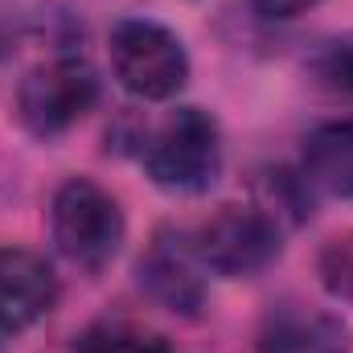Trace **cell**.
Here are the masks:
<instances>
[{
  "mask_svg": "<svg viewBox=\"0 0 353 353\" xmlns=\"http://www.w3.org/2000/svg\"><path fill=\"white\" fill-rule=\"evenodd\" d=\"M144 169L152 185L169 193H201L222 173V132L218 119L201 107H176L173 115L148 136Z\"/></svg>",
  "mask_w": 353,
  "mask_h": 353,
  "instance_id": "6da1fadb",
  "label": "cell"
},
{
  "mask_svg": "<svg viewBox=\"0 0 353 353\" xmlns=\"http://www.w3.org/2000/svg\"><path fill=\"white\" fill-rule=\"evenodd\" d=\"M111 70L136 99H173L189 79V54L173 29L148 17H123L111 29Z\"/></svg>",
  "mask_w": 353,
  "mask_h": 353,
  "instance_id": "7a4b0ae2",
  "label": "cell"
},
{
  "mask_svg": "<svg viewBox=\"0 0 353 353\" xmlns=\"http://www.w3.org/2000/svg\"><path fill=\"white\" fill-rule=\"evenodd\" d=\"M50 230L58 251L70 263L99 271L115 259L123 243V214L107 189H99L87 176H70L50 205Z\"/></svg>",
  "mask_w": 353,
  "mask_h": 353,
  "instance_id": "3957f363",
  "label": "cell"
},
{
  "mask_svg": "<svg viewBox=\"0 0 353 353\" xmlns=\"http://www.w3.org/2000/svg\"><path fill=\"white\" fill-rule=\"evenodd\" d=\"M99 99V79L83 58L74 54H62V58H50L41 66H33L21 90H17V111H21V123L37 136V140H54L62 136L66 128H74Z\"/></svg>",
  "mask_w": 353,
  "mask_h": 353,
  "instance_id": "277c9868",
  "label": "cell"
},
{
  "mask_svg": "<svg viewBox=\"0 0 353 353\" xmlns=\"http://www.w3.org/2000/svg\"><path fill=\"white\" fill-rule=\"evenodd\" d=\"M197 259L230 279L259 275L279 259V222L259 205H222L193 239Z\"/></svg>",
  "mask_w": 353,
  "mask_h": 353,
  "instance_id": "5b68a950",
  "label": "cell"
},
{
  "mask_svg": "<svg viewBox=\"0 0 353 353\" xmlns=\"http://www.w3.org/2000/svg\"><path fill=\"white\" fill-rule=\"evenodd\" d=\"M58 304V275L37 251L0 247V329L25 333Z\"/></svg>",
  "mask_w": 353,
  "mask_h": 353,
  "instance_id": "8992f818",
  "label": "cell"
},
{
  "mask_svg": "<svg viewBox=\"0 0 353 353\" xmlns=\"http://www.w3.org/2000/svg\"><path fill=\"white\" fill-rule=\"evenodd\" d=\"M197 251L185 247L181 239H169V234H157L152 247L144 251V259L136 267L140 275V288L169 312H181V316H193L201 304H205V283L197 275Z\"/></svg>",
  "mask_w": 353,
  "mask_h": 353,
  "instance_id": "52a82bcc",
  "label": "cell"
},
{
  "mask_svg": "<svg viewBox=\"0 0 353 353\" xmlns=\"http://www.w3.org/2000/svg\"><path fill=\"white\" fill-rule=\"evenodd\" d=\"M300 181L329 197H353V119H329L304 136Z\"/></svg>",
  "mask_w": 353,
  "mask_h": 353,
  "instance_id": "ba28073f",
  "label": "cell"
},
{
  "mask_svg": "<svg viewBox=\"0 0 353 353\" xmlns=\"http://www.w3.org/2000/svg\"><path fill=\"white\" fill-rule=\"evenodd\" d=\"M259 353H345V329L329 312L279 304L259 329Z\"/></svg>",
  "mask_w": 353,
  "mask_h": 353,
  "instance_id": "9c48e42d",
  "label": "cell"
},
{
  "mask_svg": "<svg viewBox=\"0 0 353 353\" xmlns=\"http://www.w3.org/2000/svg\"><path fill=\"white\" fill-rule=\"evenodd\" d=\"M79 353H169L165 337L136 329V325H94Z\"/></svg>",
  "mask_w": 353,
  "mask_h": 353,
  "instance_id": "30bf717a",
  "label": "cell"
},
{
  "mask_svg": "<svg viewBox=\"0 0 353 353\" xmlns=\"http://www.w3.org/2000/svg\"><path fill=\"white\" fill-rule=\"evenodd\" d=\"M316 271H321V283L329 288V296H337V300L353 304V234L333 239V243L321 251Z\"/></svg>",
  "mask_w": 353,
  "mask_h": 353,
  "instance_id": "8fae6325",
  "label": "cell"
},
{
  "mask_svg": "<svg viewBox=\"0 0 353 353\" xmlns=\"http://www.w3.org/2000/svg\"><path fill=\"white\" fill-rule=\"evenodd\" d=\"M316 79L325 87L341 90V94H353V41H333L321 50V58L312 62Z\"/></svg>",
  "mask_w": 353,
  "mask_h": 353,
  "instance_id": "7c38bea8",
  "label": "cell"
},
{
  "mask_svg": "<svg viewBox=\"0 0 353 353\" xmlns=\"http://www.w3.org/2000/svg\"><path fill=\"white\" fill-rule=\"evenodd\" d=\"M259 17H271V21H288V17H300L308 8H316L321 0H247Z\"/></svg>",
  "mask_w": 353,
  "mask_h": 353,
  "instance_id": "4fadbf2b",
  "label": "cell"
}]
</instances>
